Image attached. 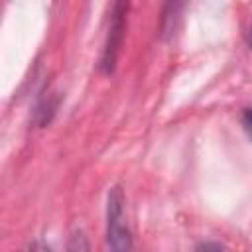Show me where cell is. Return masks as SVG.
<instances>
[{"label": "cell", "instance_id": "cell-1", "mask_svg": "<svg viewBox=\"0 0 252 252\" xmlns=\"http://www.w3.org/2000/svg\"><path fill=\"white\" fill-rule=\"evenodd\" d=\"M106 250L134 252L132 232L126 222V197L120 185H112L106 195Z\"/></svg>", "mask_w": 252, "mask_h": 252}, {"label": "cell", "instance_id": "cell-2", "mask_svg": "<svg viewBox=\"0 0 252 252\" xmlns=\"http://www.w3.org/2000/svg\"><path fill=\"white\" fill-rule=\"evenodd\" d=\"M126 16H128V4L126 2H114L110 8V18H108V30L104 35L98 67L104 75H110L116 69V61L124 43L126 35Z\"/></svg>", "mask_w": 252, "mask_h": 252}, {"label": "cell", "instance_id": "cell-3", "mask_svg": "<svg viewBox=\"0 0 252 252\" xmlns=\"http://www.w3.org/2000/svg\"><path fill=\"white\" fill-rule=\"evenodd\" d=\"M65 252H91L89 238H87V234H85L81 228H75V230L69 234Z\"/></svg>", "mask_w": 252, "mask_h": 252}, {"label": "cell", "instance_id": "cell-4", "mask_svg": "<svg viewBox=\"0 0 252 252\" xmlns=\"http://www.w3.org/2000/svg\"><path fill=\"white\" fill-rule=\"evenodd\" d=\"M195 252H224V248H222L220 244H217V242H211V240H207V242H201V244H197Z\"/></svg>", "mask_w": 252, "mask_h": 252}, {"label": "cell", "instance_id": "cell-5", "mask_svg": "<svg viewBox=\"0 0 252 252\" xmlns=\"http://www.w3.org/2000/svg\"><path fill=\"white\" fill-rule=\"evenodd\" d=\"M32 252H53V250H51V246H49L47 242L37 240V242L32 244Z\"/></svg>", "mask_w": 252, "mask_h": 252}, {"label": "cell", "instance_id": "cell-6", "mask_svg": "<svg viewBox=\"0 0 252 252\" xmlns=\"http://www.w3.org/2000/svg\"><path fill=\"white\" fill-rule=\"evenodd\" d=\"M242 124L246 126V130L252 132V106H248V108L244 110V114H242Z\"/></svg>", "mask_w": 252, "mask_h": 252}, {"label": "cell", "instance_id": "cell-7", "mask_svg": "<svg viewBox=\"0 0 252 252\" xmlns=\"http://www.w3.org/2000/svg\"><path fill=\"white\" fill-rule=\"evenodd\" d=\"M246 39H248V45H250V49H252V22H250V28H248V35H246Z\"/></svg>", "mask_w": 252, "mask_h": 252}]
</instances>
